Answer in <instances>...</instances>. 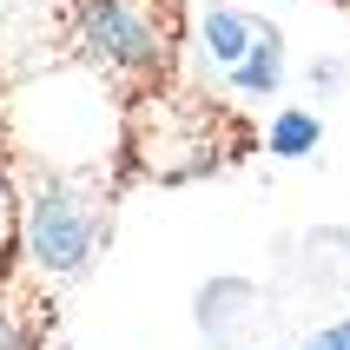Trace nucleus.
I'll return each mask as SVG.
<instances>
[{
  "instance_id": "nucleus-1",
  "label": "nucleus",
  "mask_w": 350,
  "mask_h": 350,
  "mask_svg": "<svg viewBox=\"0 0 350 350\" xmlns=\"http://www.w3.org/2000/svg\"><path fill=\"white\" fill-rule=\"evenodd\" d=\"M66 40L106 86L126 99L172 86L185 0H66Z\"/></svg>"
},
{
  "instance_id": "nucleus-2",
  "label": "nucleus",
  "mask_w": 350,
  "mask_h": 350,
  "mask_svg": "<svg viewBox=\"0 0 350 350\" xmlns=\"http://www.w3.org/2000/svg\"><path fill=\"white\" fill-rule=\"evenodd\" d=\"M238 152H252V126L238 113H218L212 99L178 86L126 99V159L146 178H198L212 165H232Z\"/></svg>"
},
{
  "instance_id": "nucleus-3",
  "label": "nucleus",
  "mask_w": 350,
  "mask_h": 350,
  "mask_svg": "<svg viewBox=\"0 0 350 350\" xmlns=\"http://www.w3.org/2000/svg\"><path fill=\"white\" fill-rule=\"evenodd\" d=\"M99 238H106L99 198H86L79 185H59V178H40V198H33V212H27V252H33L40 271L79 278L86 258L99 252Z\"/></svg>"
},
{
  "instance_id": "nucleus-4",
  "label": "nucleus",
  "mask_w": 350,
  "mask_h": 350,
  "mask_svg": "<svg viewBox=\"0 0 350 350\" xmlns=\"http://www.w3.org/2000/svg\"><path fill=\"white\" fill-rule=\"evenodd\" d=\"M232 79H238V93H271L278 79H284V46H278L271 27H252V46L232 66Z\"/></svg>"
},
{
  "instance_id": "nucleus-5",
  "label": "nucleus",
  "mask_w": 350,
  "mask_h": 350,
  "mask_svg": "<svg viewBox=\"0 0 350 350\" xmlns=\"http://www.w3.org/2000/svg\"><path fill=\"white\" fill-rule=\"evenodd\" d=\"M245 46H252V20L232 14V7H212V14H205V53H212L218 66H238Z\"/></svg>"
},
{
  "instance_id": "nucleus-6",
  "label": "nucleus",
  "mask_w": 350,
  "mask_h": 350,
  "mask_svg": "<svg viewBox=\"0 0 350 350\" xmlns=\"http://www.w3.org/2000/svg\"><path fill=\"white\" fill-rule=\"evenodd\" d=\"M46 331V304L40 297H7L0 304V350H33Z\"/></svg>"
},
{
  "instance_id": "nucleus-7",
  "label": "nucleus",
  "mask_w": 350,
  "mask_h": 350,
  "mask_svg": "<svg viewBox=\"0 0 350 350\" xmlns=\"http://www.w3.org/2000/svg\"><path fill=\"white\" fill-rule=\"evenodd\" d=\"M317 146V119L311 113H284L271 126V152H284V159H297V152H311Z\"/></svg>"
},
{
  "instance_id": "nucleus-8",
  "label": "nucleus",
  "mask_w": 350,
  "mask_h": 350,
  "mask_svg": "<svg viewBox=\"0 0 350 350\" xmlns=\"http://www.w3.org/2000/svg\"><path fill=\"white\" fill-rule=\"evenodd\" d=\"M14 245H20V192L7 178V159H0V271L14 265Z\"/></svg>"
},
{
  "instance_id": "nucleus-9",
  "label": "nucleus",
  "mask_w": 350,
  "mask_h": 350,
  "mask_svg": "<svg viewBox=\"0 0 350 350\" xmlns=\"http://www.w3.org/2000/svg\"><path fill=\"white\" fill-rule=\"evenodd\" d=\"M304 350H350V324H331V331H317Z\"/></svg>"
}]
</instances>
